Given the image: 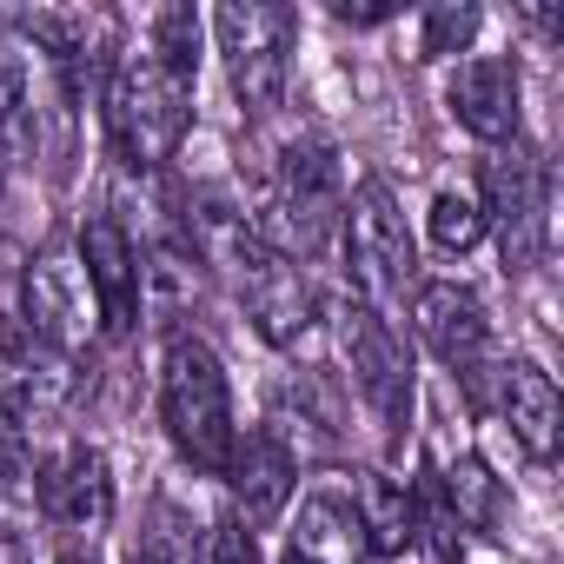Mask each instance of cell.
<instances>
[{
  "instance_id": "obj_3",
  "label": "cell",
  "mask_w": 564,
  "mask_h": 564,
  "mask_svg": "<svg viewBox=\"0 0 564 564\" xmlns=\"http://www.w3.org/2000/svg\"><path fill=\"white\" fill-rule=\"evenodd\" d=\"M339 219H346V166H339V153L326 140H293L272 166L265 206L252 213L265 252L306 265L339 239Z\"/></svg>"
},
{
  "instance_id": "obj_7",
  "label": "cell",
  "mask_w": 564,
  "mask_h": 564,
  "mask_svg": "<svg viewBox=\"0 0 564 564\" xmlns=\"http://www.w3.org/2000/svg\"><path fill=\"white\" fill-rule=\"evenodd\" d=\"M74 259L80 279L94 286L100 306V333L107 339H133L147 319V265H140V239L113 219V213H87L74 232Z\"/></svg>"
},
{
  "instance_id": "obj_28",
  "label": "cell",
  "mask_w": 564,
  "mask_h": 564,
  "mask_svg": "<svg viewBox=\"0 0 564 564\" xmlns=\"http://www.w3.org/2000/svg\"><path fill=\"white\" fill-rule=\"evenodd\" d=\"M286 564H313V557H300V551H286Z\"/></svg>"
},
{
  "instance_id": "obj_24",
  "label": "cell",
  "mask_w": 564,
  "mask_h": 564,
  "mask_svg": "<svg viewBox=\"0 0 564 564\" xmlns=\"http://www.w3.org/2000/svg\"><path fill=\"white\" fill-rule=\"evenodd\" d=\"M34 498V465H28V425L14 412V399L0 392V505Z\"/></svg>"
},
{
  "instance_id": "obj_10",
  "label": "cell",
  "mask_w": 564,
  "mask_h": 564,
  "mask_svg": "<svg viewBox=\"0 0 564 564\" xmlns=\"http://www.w3.org/2000/svg\"><path fill=\"white\" fill-rule=\"evenodd\" d=\"M21 333L74 359L87 346V279L67 246H41L21 272Z\"/></svg>"
},
{
  "instance_id": "obj_19",
  "label": "cell",
  "mask_w": 564,
  "mask_h": 564,
  "mask_svg": "<svg viewBox=\"0 0 564 564\" xmlns=\"http://www.w3.org/2000/svg\"><path fill=\"white\" fill-rule=\"evenodd\" d=\"M425 226H432V246H438V252H471V246L485 239V206H478L471 186H438Z\"/></svg>"
},
{
  "instance_id": "obj_25",
  "label": "cell",
  "mask_w": 564,
  "mask_h": 564,
  "mask_svg": "<svg viewBox=\"0 0 564 564\" xmlns=\"http://www.w3.org/2000/svg\"><path fill=\"white\" fill-rule=\"evenodd\" d=\"M333 21H339V28H386V21H399V8H392V0H372V8L333 0Z\"/></svg>"
},
{
  "instance_id": "obj_6",
  "label": "cell",
  "mask_w": 564,
  "mask_h": 564,
  "mask_svg": "<svg viewBox=\"0 0 564 564\" xmlns=\"http://www.w3.org/2000/svg\"><path fill=\"white\" fill-rule=\"evenodd\" d=\"M339 352H346V372H352V392L372 405L379 432L399 445L405 425H412V352L399 339L392 319L366 313L359 300L339 313Z\"/></svg>"
},
{
  "instance_id": "obj_8",
  "label": "cell",
  "mask_w": 564,
  "mask_h": 564,
  "mask_svg": "<svg viewBox=\"0 0 564 564\" xmlns=\"http://www.w3.org/2000/svg\"><path fill=\"white\" fill-rule=\"evenodd\" d=\"M485 232H498V252L511 272H531L544 252V166L511 140L485 160Z\"/></svg>"
},
{
  "instance_id": "obj_18",
  "label": "cell",
  "mask_w": 564,
  "mask_h": 564,
  "mask_svg": "<svg viewBox=\"0 0 564 564\" xmlns=\"http://www.w3.org/2000/svg\"><path fill=\"white\" fill-rule=\"evenodd\" d=\"M293 551H300V557H313V564L366 557V538H359V511H352V498H339V491H313V498H306V511H300Z\"/></svg>"
},
{
  "instance_id": "obj_26",
  "label": "cell",
  "mask_w": 564,
  "mask_h": 564,
  "mask_svg": "<svg viewBox=\"0 0 564 564\" xmlns=\"http://www.w3.org/2000/svg\"><path fill=\"white\" fill-rule=\"evenodd\" d=\"M127 564H180V551H173V538H160V531H147L133 551H127Z\"/></svg>"
},
{
  "instance_id": "obj_23",
  "label": "cell",
  "mask_w": 564,
  "mask_h": 564,
  "mask_svg": "<svg viewBox=\"0 0 564 564\" xmlns=\"http://www.w3.org/2000/svg\"><path fill=\"white\" fill-rule=\"evenodd\" d=\"M478 8L471 0H438V8L419 14V61H445V54H465L478 41Z\"/></svg>"
},
{
  "instance_id": "obj_15",
  "label": "cell",
  "mask_w": 564,
  "mask_h": 564,
  "mask_svg": "<svg viewBox=\"0 0 564 564\" xmlns=\"http://www.w3.org/2000/svg\"><path fill=\"white\" fill-rule=\"evenodd\" d=\"M352 511H359V538H366V557L372 564H392L405 551H419V505H412V478L372 465L359 485H352Z\"/></svg>"
},
{
  "instance_id": "obj_20",
  "label": "cell",
  "mask_w": 564,
  "mask_h": 564,
  "mask_svg": "<svg viewBox=\"0 0 564 564\" xmlns=\"http://www.w3.org/2000/svg\"><path fill=\"white\" fill-rule=\"evenodd\" d=\"M438 478H445V498H452L458 531H491V524H498V485H491V471H485L478 458H458V465L438 471Z\"/></svg>"
},
{
  "instance_id": "obj_16",
  "label": "cell",
  "mask_w": 564,
  "mask_h": 564,
  "mask_svg": "<svg viewBox=\"0 0 564 564\" xmlns=\"http://www.w3.org/2000/svg\"><path fill=\"white\" fill-rule=\"evenodd\" d=\"M498 412H505L511 438H518V445H524L538 465H551V458H557L564 399H557V379H551L544 366H531V359L505 366V372H498Z\"/></svg>"
},
{
  "instance_id": "obj_4",
  "label": "cell",
  "mask_w": 564,
  "mask_h": 564,
  "mask_svg": "<svg viewBox=\"0 0 564 564\" xmlns=\"http://www.w3.org/2000/svg\"><path fill=\"white\" fill-rule=\"evenodd\" d=\"M213 34H219V61H226V87H232L239 113L246 120H272L279 107H286L300 14L272 8V0H219Z\"/></svg>"
},
{
  "instance_id": "obj_11",
  "label": "cell",
  "mask_w": 564,
  "mask_h": 564,
  "mask_svg": "<svg viewBox=\"0 0 564 564\" xmlns=\"http://www.w3.org/2000/svg\"><path fill=\"white\" fill-rule=\"evenodd\" d=\"M226 491H232V518L246 531H272L279 518H286L293 491H300V458L286 452V438H279L272 425H246L232 438V458H226Z\"/></svg>"
},
{
  "instance_id": "obj_27",
  "label": "cell",
  "mask_w": 564,
  "mask_h": 564,
  "mask_svg": "<svg viewBox=\"0 0 564 564\" xmlns=\"http://www.w3.org/2000/svg\"><path fill=\"white\" fill-rule=\"evenodd\" d=\"M61 564H94V544H61Z\"/></svg>"
},
{
  "instance_id": "obj_2",
  "label": "cell",
  "mask_w": 564,
  "mask_h": 564,
  "mask_svg": "<svg viewBox=\"0 0 564 564\" xmlns=\"http://www.w3.org/2000/svg\"><path fill=\"white\" fill-rule=\"evenodd\" d=\"M160 425H166L173 452L193 471H206V478L226 471L232 438H239V425H232V379H226L219 352L199 333H186V326H173L166 352H160Z\"/></svg>"
},
{
  "instance_id": "obj_9",
  "label": "cell",
  "mask_w": 564,
  "mask_h": 564,
  "mask_svg": "<svg viewBox=\"0 0 564 564\" xmlns=\"http://www.w3.org/2000/svg\"><path fill=\"white\" fill-rule=\"evenodd\" d=\"M34 511L67 544H94L113 524V465H107V452L100 445H61L34 478Z\"/></svg>"
},
{
  "instance_id": "obj_12",
  "label": "cell",
  "mask_w": 564,
  "mask_h": 564,
  "mask_svg": "<svg viewBox=\"0 0 564 564\" xmlns=\"http://www.w3.org/2000/svg\"><path fill=\"white\" fill-rule=\"evenodd\" d=\"M239 300H246V319L265 346H300L313 326H319V286H313V272L293 265V259H279V252H259L239 279Z\"/></svg>"
},
{
  "instance_id": "obj_14",
  "label": "cell",
  "mask_w": 564,
  "mask_h": 564,
  "mask_svg": "<svg viewBox=\"0 0 564 564\" xmlns=\"http://www.w3.org/2000/svg\"><path fill=\"white\" fill-rule=\"evenodd\" d=\"M445 107L452 120L485 140V147H505L518 140V120H524V80H518V61L511 54H471L452 67L445 80Z\"/></svg>"
},
{
  "instance_id": "obj_22",
  "label": "cell",
  "mask_w": 564,
  "mask_h": 564,
  "mask_svg": "<svg viewBox=\"0 0 564 564\" xmlns=\"http://www.w3.org/2000/svg\"><path fill=\"white\" fill-rule=\"evenodd\" d=\"M147 54L166 61L173 74L199 80V14H193V8H160V14L147 21Z\"/></svg>"
},
{
  "instance_id": "obj_17",
  "label": "cell",
  "mask_w": 564,
  "mask_h": 564,
  "mask_svg": "<svg viewBox=\"0 0 564 564\" xmlns=\"http://www.w3.org/2000/svg\"><path fill=\"white\" fill-rule=\"evenodd\" d=\"M41 107H34V47L14 34L0 41V166H21L34 153Z\"/></svg>"
},
{
  "instance_id": "obj_5",
  "label": "cell",
  "mask_w": 564,
  "mask_h": 564,
  "mask_svg": "<svg viewBox=\"0 0 564 564\" xmlns=\"http://www.w3.org/2000/svg\"><path fill=\"white\" fill-rule=\"evenodd\" d=\"M339 239H346V279H352V300L379 319H392L405 306V293L419 286V265H412V232H405V213L392 199L386 180H359L352 199H346V219H339Z\"/></svg>"
},
{
  "instance_id": "obj_1",
  "label": "cell",
  "mask_w": 564,
  "mask_h": 564,
  "mask_svg": "<svg viewBox=\"0 0 564 564\" xmlns=\"http://www.w3.org/2000/svg\"><path fill=\"white\" fill-rule=\"evenodd\" d=\"M100 100H107V107H100V113H107V147H113V160H120L127 173H140V180L160 173V166L180 153L186 127H193V80L173 74L166 61H153L147 41L113 54L107 80H100Z\"/></svg>"
},
{
  "instance_id": "obj_21",
  "label": "cell",
  "mask_w": 564,
  "mask_h": 564,
  "mask_svg": "<svg viewBox=\"0 0 564 564\" xmlns=\"http://www.w3.org/2000/svg\"><path fill=\"white\" fill-rule=\"evenodd\" d=\"M412 505H419V544H432L438 564H458V518H452V498H445L438 465H425L412 478Z\"/></svg>"
},
{
  "instance_id": "obj_13",
  "label": "cell",
  "mask_w": 564,
  "mask_h": 564,
  "mask_svg": "<svg viewBox=\"0 0 564 564\" xmlns=\"http://www.w3.org/2000/svg\"><path fill=\"white\" fill-rule=\"evenodd\" d=\"M412 333L419 346L452 366L458 379L485 366L491 352V319H485V300L471 286H458V279H425V286H412Z\"/></svg>"
}]
</instances>
